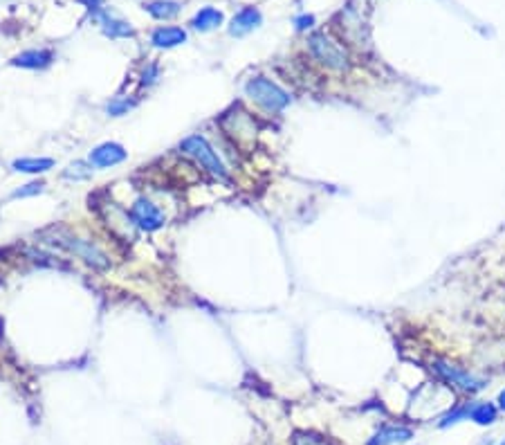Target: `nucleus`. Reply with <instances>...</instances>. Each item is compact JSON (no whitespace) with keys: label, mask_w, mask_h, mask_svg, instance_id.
<instances>
[{"label":"nucleus","mask_w":505,"mask_h":445,"mask_svg":"<svg viewBox=\"0 0 505 445\" xmlns=\"http://www.w3.org/2000/svg\"><path fill=\"white\" fill-rule=\"evenodd\" d=\"M99 216L103 218L106 228L110 230V234H115L117 239L126 241V243H133L137 239V225L133 221V216H130L126 209H121L115 202H101L99 205Z\"/></svg>","instance_id":"nucleus-7"},{"label":"nucleus","mask_w":505,"mask_h":445,"mask_svg":"<svg viewBox=\"0 0 505 445\" xmlns=\"http://www.w3.org/2000/svg\"><path fill=\"white\" fill-rule=\"evenodd\" d=\"M431 369H434L447 385H452L460 392L474 394V392H480L485 387V383L480 378H476L474 374H469L467 369H463V367H458V364H454L445 358H436L434 362H431Z\"/></svg>","instance_id":"nucleus-6"},{"label":"nucleus","mask_w":505,"mask_h":445,"mask_svg":"<svg viewBox=\"0 0 505 445\" xmlns=\"http://www.w3.org/2000/svg\"><path fill=\"white\" fill-rule=\"evenodd\" d=\"M65 180H88L93 178V165L88 162H72V165L63 171Z\"/></svg>","instance_id":"nucleus-19"},{"label":"nucleus","mask_w":505,"mask_h":445,"mask_svg":"<svg viewBox=\"0 0 505 445\" xmlns=\"http://www.w3.org/2000/svg\"><path fill=\"white\" fill-rule=\"evenodd\" d=\"M308 47H310L312 56L323 68H328L332 72H346L350 68V59H348L346 50L337 43V40H332L328 34H323V32H315V34L308 36Z\"/></svg>","instance_id":"nucleus-4"},{"label":"nucleus","mask_w":505,"mask_h":445,"mask_svg":"<svg viewBox=\"0 0 505 445\" xmlns=\"http://www.w3.org/2000/svg\"><path fill=\"white\" fill-rule=\"evenodd\" d=\"M499 409H503V411H505V389L499 394Z\"/></svg>","instance_id":"nucleus-27"},{"label":"nucleus","mask_w":505,"mask_h":445,"mask_svg":"<svg viewBox=\"0 0 505 445\" xmlns=\"http://www.w3.org/2000/svg\"><path fill=\"white\" fill-rule=\"evenodd\" d=\"M130 108H135V101H133V99H126V97H119V99L110 101L108 106H106V110H108V115H112V117L126 115V112H128Z\"/></svg>","instance_id":"nucleus-21"},{"label":"nucleus","mask_w":505,"mask_h":445,"mask_svg":"<svg viewBox=\"0 0 505 445\" xmlns=\"http://www.w3.org/2000/svg\"><path fill=\"white\" fill-rule=\"evenodd\" d=\"M43 187H45L43 182H29V184H25V187L16 189V191L12 193V196H14V198H27V196H36V193L43 191Z\"/></svg>","instance_id":"nucleus-23"},{"label":"nucleus","mask_w":505,"mask_h":445,"mask_svg":"<svg viewBox=\"0 0 505 445\" xmlns=\"http://www.w3.org/2000/svg\"><path fill=\"white\" fill-rule=\"evenodd\" d=\"M295 25H297V29H310L312 25H315V16H299V19L295 21Z\"/></svg>","instance_id":"nucleus-24"},{"label":"nucleus","mask_w":505,"mask_h":445,"mask_svg":"<svg viewBox=\"0 0 505 445\" xmlns=\"http://www.w3.org/2000/svg\"><path fill=\"white\" fill-rule=\"evenodd\" d=\"M245 95L267 112H281L292 104V97L265 77H251L245 84Z\"/></svg>","instance_id":"nucleus-3"},{"label":"nucleus","mask_w":505,"mask_h":445,"mask_svg":"<svg viewBox=\"0 0 505 445\" xmlns=\"http://www.w3.org/2000/svg\"><path fill=\"white\" fill-rule=\"evenodd\" d=\"M260 23H263V16H260L256 7H245V10H241L232 19L230 34L232 36H245V34H249V32H254Z\"/></svg>","instance_id":"nucleus-10"},{"label":"nucleus","mask_w":505,"mask_h":445,"mask_svg":"<svg viewBox=\"0 0 505 445\" xmlns=\"http://www.w3.org/2000/svg\"><path fill=\"white\" fill-rule=\"evenodd\" d=\"M158 66H149V70H144V75H142V84H156V79H158Z\"/></svg>","instance_id":"nucleus-25"},{"label":"nucleus","mask_w":505,"mask_h":445,"mask_svg":"<svg viewBox=\"0 0 505 445\" xmlns=\"http://www.w3.org/2000/svg\"><path fill=\"white\" fill-rule=\"evenodd\" d=\"M411 439H413L411 427L386 425V427H382L378 434H373V439L369 441V445H395V443H406Z\"/></svg>","instance_id":"nucleus-12"},{"label":"nucleus","mask_w":505,"mask_h":445,"mask_svg":"<svg viewBox=\"0 0 505 445\" xmlns=\"http://www.w3.org/2000/svg\"><path fill=\"white\" fill-rule=\"evenodd\" d=\"M218 126L223 128V133L230 137L234 147H245V144L256 140L258 126L254 115H249L247 110H243L241 106H234L232 110H227L225 115L218 121Z\"/></svg>","instance_id":"nucleus-5"},{"label":"nucleus","mask_w":505,"mask_h":445,"mask_svg":"<svg viewBox=\"0 0 505 445\" xmlns=\"http://www.w3.org/2000/svg\"><path fill=\"white\" fill-rule=\"evenodd\" d=\"M130 216H133L137 230H144V232H156L160 228H164V223H167V216L162 214V209L156 205V202H151L144 196L133 202V207H130Z\"/></svg>","instance_id":"nucleus-8"},{"label":"nucleus","mask_w":505,"mask_h":445,"mask_svg":"<svg viewBox=\"0 0 505 445\" xmlns=\"http://www.w3.org/2000/svg\"><path fill=\"white\" fill-rule=\"evenodd\" d=\"M79 3L84 5V7H88V10L99 12V10H101V5H103V0H79Z\"/></svg>","instance_id":"nucleus-26"},{"label":"nucleus","mask_w":505,"mask_h":445,"mask_svg":"<svg viewBox=\"0 0 505 445\" xmlns=\"http://www.w3.org/2000/svg\"><path fill=\"white\" fill-rule=\"evenodd\" d=\"M54 54L50 50H25L16 54L12 59V66L16 68H27V70H43L52 63Z\"/></svg>","instance_id":"nucleus-11"},{"label":"nucleus","mask_w":505,"mask_h":445,"mask_svg":"<svg viewBox=\"0 0 505 445\" xmlns=\"http://www.w3.org/2000/svg\"><path fill=\"white\" fill-rule=\"evenodd\" d=\"M469 407L471 405H463V407H454L449 414L447 416H443V420L438 425L441 427H449V425H454V423H458V420H463V418H469Z\"/></svg>","instance_id":"nucleus-22"},{"label":"nucleus","mask_w":505,"mask_h":445,"mask_svg":"<svg viewBox=\"0 0 505 445\" xmlns=\"http://www.w3.org/2000/svg\"><path fill=\"white\" fill-rule=\"evenodd\" d=\"M292 445H332L325 436L317 434V432H308V430H299L292 434Z\"/></svg>","instance_id":"nucleus-20"},{"label":"nucleus","mask_w":505,"mask_h":445,"mask_svg":"<svg viewBox=\"0 0 505 445\" xmlns=\"http://www.w3.org/2000/svg\"><path fill=\"white\" fill-rule=\"evenodd\" d=\"M223 21H225V16H223V12H218L216 7H202V10L193 16L191 25L198 32H211V29L221 27Z\"/></svg>","instance_id":"nucleus-14"},{"label":"nucleus","mask_w":505,"mask_h":445,"mask_svg":"<svg viewBox=\"0 0 505 445\" xmlns=\"http://www.w3.org/2000/svg\"><path fill=\"white\" fill-rule=\"evenodd\" d=\"M45 239L50 241V243H54V245L63 248L65 252L79 256L81 261L88 263L95 270H108L110 268V256L106 254L95 241L81 239V237H77V234H72L68 228H63V225L47 230L45 232Z\"/></svg>","instance_id":"nucleus-1"},{"label":"nucleus","mask_w":505,"mask_h":445,"mask_svg":"<svg viewBox=\"0 0 505 445\" xmlns=\"http://www.w3.org/2000/svg\"><path fill=\"white\" fill-rule=\"evenodd\" d=\"M186 40V32L182 27H158L151 34V43L160 50H171V47L182 45Z\"/></svg>","instance_id":"nucleus-13"},{"label":"nucleus","mask_w":505,"mask_h":445,"mask_svg":"<svg viewBox=\"0 0 505 445\" xmlns=\"http://www.w3.org/2000/svg\"><path fill=\"white\" fill-rule=\"evenodd\" d=\"M496 407L492 402H471L469 407V418L478 425H492L496 420Z\"/></svg>","instance_id":"nucleus-18"},{"label":"nucleus","mask_w":505,"mask_h":445,"mask_svg":"<svg viewBox=\"0 0 505 445\" xmlns=\"http://www.w3.org/2000/svg\"><path fill=\"white\" fill-rule=\"evenodd\" d=\"M144 10L149 12L153 19L169 21L180 12V3H175V0H153V3H144Z\"/></svg>","instance_id":"nucleus-16"},{"label":"nucleus","mask_w":505,"mask_h":445,"mask_svg":"<svg viewBox=\"0 0 505 445\" xmlns=\"http://www.w3.org/2000/svg\"><path fill=\"white\" fill-rule=\"evenodd\" d=\"M14 171L19 173H45L54 167V160L50 158H19L14 160Z\"/></svg>","instance_id":"nucleus-15"},{"label":"nucleus","mask_w":505,"mask_h":445,"mask_svg":"<svg viewBox=\"0 0 505 445\" xmlns=\"http://www.w3.org/2000/svg\"><path fill=\"white\" fill-rule=\"evenodd\" d=\"M501 445H505V441H503V443H501Z\"/></svg>","instance_id":"nucleus-28"},{"label":"nucleus","mask_w":505,"mask_h":445,"mask_svg":"<svg viewBox=\"0 0 505 445\" xmlns=\"http://www.w3.org/2000/svg\"><path fill=\"white\" fill-rule=\"evenodd\" d=\"M128 158L126 149L117 142H103L99 147H95L90 151V165L93 167H115L119 162H124Z\"/></svg>","instance_id":"nucleus-9"},{"label":"nucleus","mask_w":505,"mask_h":445,"mask_svg":"<svg viewBox=\"0 0 505 445\" xmlns=\"http://www.w3.org/2000/svg\"><path fill=\"white\" fill-rule=\"evenodd\" d=\"M180 151L184 156H189L195 165L202 167L209 176L218 178V180H230V173L225 169L223 158L214 151V147L205 140L202 135H189L180 142Z\"/></svg>","instance_id":"nucleus-2"},{"label":"nucleus","mask_w":505,"mask_h":445,"mask_svg":"<svg viewBox=\"0 0 505 445\" xmlns=\"http://www.w3.org/2000/svg\"><path fill=\"white\" fill-rule=\"evenodd\" d=\"M101 25H103V34L110 38H126V36H135V29L128 25L126 21L112 19V16H101Z\"/></svg>","instance_id":"nucleus-17"}]
</instances>
